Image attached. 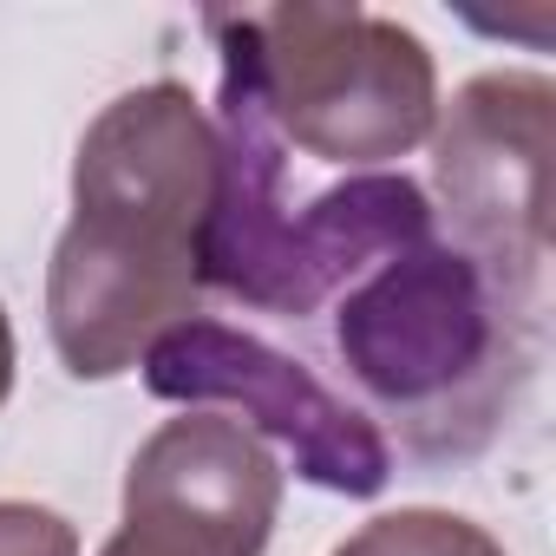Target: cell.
<instances>
[{
	"instance_id": "8",
	"label": "cell",
	"mask_w": 556,
	"mask_h": 556,
	"mask_svg": "<svg viewBox=\"0 0 556 556\" xmlns=\"http://www.w3.org/2000/svg\"><path fill=\"white\" fill-rule=\"evenodd\" d=\"M334 556H504L491 530L452 510H387L367 530H354Z\"/></svg>"
},
{
	"instance_id": "3",
	"label": "cell",
	"mask_w": 556,
	"mask_h": 556,
	"mask_svg": "<svg viewBox=\"0 0 556 556\" xmlns=\"http://www.w3.org/2000/svg\"><path fill=\"white\" fill-rule=\"evenodd\" d=\"M216 197L203 229V282L262 308V315H315L354 275L432 236V203L413 177L374 170L348 177L302 210L289 203V157L268 131L249 86L223 73L216 105Z\"/></svg>"
},
{
	"instance_id": "6",
	"label": "cell",
	"mask_w": 556,
	"mask_h": 556,
	"mask_svg": "<svg viewBox=\"0 0 556 556\" xmlns=\"http://www.w3.org/2000/svg\"><path fill=\"white\" fill-rule=\"evenodd\" d=\"M144 387L177 406H229L249 419V432L295 452V471L341 497H374L387 484V439L361 406H348L334 387H321L302 361L268 348L229 321L190 315L184 328L157 334L138 361Z\"/></svg>"
},
{
	"instance_id": "9",
	"label": "cell",
	"mask_w": 556,
	"mask_h": 556,
	"mask_svg": "<svg viewBox=\"0 0 556 556\" xmlns=\"http://www.w3.org/2000/svg\"><path fill=\"white\" fill-rule=\"evenodd\" d=\"M0 556H79V530L47 504L0 497Z\"/></svg>"
},
{
	"instance_id": "2",
	"label": "cell",
	"mask_w": 556,
	"mask_h": 556,
	"mask_svg": "<svg viewBox=\"0 0 556 556\" xmlns=\"http://www.w3.org/2000/svg\"><path fill=\"white\" fill-rule=\"evenodd\" d=\"M530 315L458 242H413L367 268L334 308L348 380L419 452H471L523 374Z\"/></svg>"
},
{
	"instance_id": "10",
	"label": "cell",
	"mask_w": 556,
	"mask_h": 556,
	"mask_svg": "<svg viewBox=\"0 0 556 556\" xmlns=\"http://www.w3.org/2000/svg\"><path fill=\"white\" fill-rule=\"evenodd\" d=\"M14 393V328H8V308H0V406Z\"/></svg>"
},
{
	"instance_id": "5",
	"label": "cell",
	"mask_w": 556,
	"mask_h": 556,
	"mask_svg": "<svg viewBox=\"0 0 556 556\" xmlns=\"http://www.w3.org/2000/svg\"><path fill=\"white\" fill-rule=\"evenodd\" d=\"M549 151H556V86L543 73L471 79L432 138V177L458 229V249L530 321L549 262Z\"/></svg>"
},
{
	"instance_id": "4",
	"label": "cell",
	"mask_w": 556,
	"mask_h": 556,
	"mask_svg": "<svg viewBox=\"0 0 556 556\" xmlns=\"http://www.w3.org/2000/svg\"><path fill=\"white\" fill-rule=\"evenodd\" d=\"M223 73L249 86L268 131L321 164H387L432 138L439 73L413 27L367 8H282L203 14Z\"/></svg>"
},
{
	"instance_id": "1",
	"label": "cell",
	"mask_w": 556,
	"mask_h": 556,
	"mask_svg": "<svg viewBox=\"0 0 556 556\" xmlns=\"http://www.w3.org/2000/svg\"><path fill=\"white\" fill-rule=\"evenodd\" d=\"M210 197L216 125L190 86L157 79L92 118L73 164V223L47 275V328L66 374L112 380L197 315Z\"/></svg>"
},
{
	"instance_id": "7",
	"label": "cell",
	"mask_w": 556,
	"mask_h": 556,
	"mask_svg": "<svg viewBox=\"0 0 556 556\" xmlns=\"http://www.w3.org/2000/svg\"><path fill=\"white\" fill-rule=\"evenodd\" d=\"M275 510L282 471L262 439L229 413H184L138 445L118 536L99 556H262Z\"/></svg>"
}]
</instances>
